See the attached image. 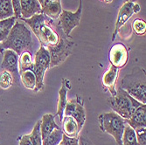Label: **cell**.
<instances>
[{"mask_svg":"<svg viewBox=\"0 0 146 145\" xmlns=\"http://www.w3.org/2000/svg\"><path fill=\"white\" fill-rule=\"evenodd\" d=\"M32 31L24 22L17 20L11 29L7 38L0 44V52L6 49L12 50L19 56L24 51H31L33 48Z\"/></svg>","mask_w":146,"mask_h":145,"instance_id":"6da1fadb","label":"cell"},{"mask_svg":"<svg viewBox=\"0 0 146 145\" xmlns=\"http://www.w3.org/2000/svg\"><path fill=\"white\" fill-rule=\"evenodd\" d=\"M120 87L137 101L146 104V74L143 68L135 67L123 78Z\"/></svg>","mask_w":146,"mask_h":145,"instance_id":"7a4b0ae2","label":"cell"},{"mask_svg":"<svg viewBox=\"0 0 146 145\" xmlns=\"http://www.w3.org/2000/svg\"><path fill=\"white\" fill-rule=\"evenodd\" d=\"M108 102L113 112L120 115L124 120L129 119L136 109L143 104L130 96L120 87L117 89L115 95L110 96L108 99Z\"/></svg>","mask_w":146,"mask_h":145,"instance_id":"3957f363","label":"cell"},{"mask_svg":"<svg viewBox=\"0 0 146 145\" xmlns=\"http://www.w3.org/2000/svg\"><path fill=\"white\" fill-rule=\"evenodd\" d=\"M98 122L102 131L113 136L117 145H123L122 139L127 125L123 118L111 111L102 113L98 116Z\"/></svg>","mask_w":146,"mask_h":145,"instance_id":"277c9868","label":"cell"},{"mask_svg":"<svg viewBox=\"0 0 146 145\" xmlns=\"http://www.w3.org/2000/svg\"><path fill=\"white\" fill-rule=\"evenodd\" d=\"M51 56L48 50L40 46L36 52L33 61V73L36 76V87L34 92H39L44 89V76L46 72L50 68Z\"/></svg>","mask_w":146,"mask_h":145,"instance_id":"5b68a950","label":"cell"},{"mask_svg":"<svg viewBox=\"0 0 146 145\" xmlns=\"http://www.w3.org/2000/svg\"><path fill=\"white\" fill-rule=\"evenodd\" d=\"M82 12V0H79V6L76 11L73 12L67 10H62L59 17V24L63 32L68 37H71L72 31L80 24Z\"/></svg>","mask_w":146,"mask_h":145,"instance_id":"8992f818","label":"cell"},{"mask_svg":"<svg viewBox=\"0 0 146 145\" xmlns=\"http://www.w3.org/2000/svg\"><path fill=\"white\" fill-rule=\"evenodd\" d=\"M141 11V7L137 3H132V2H125L121 8L119 9L116 21L115 24V28L112 35V41H115L116 35L118 34L120 29L128 22V20L133 16L135 13H138Z\"/></svg>","mask_w":146,"mask_h":145,"instance_id":"52a82bcc","label":"cell"},{"mask_svg":"<svg viewBox=\"0 0 146 145\" xmlns=\"http://www.w3.org/2000/svg\"><path fill=\"white\" fill-rule=\"evenodd\" d=\"M19 56L12 50L6 49L3 52V60L1 69L8 71L13 77V85H18L20 81V74L19 72Z\"/></svg>","mask_w":146,"mask_h":145,"instance_id":"ba28073f","label":"cell"},{"mask_svg":"<svg viewBox=\"0 0 146 145\" xmlns=\"http://www.w3.org/2000/svg\"><path fill=\"white\" fill-rule=\"evenodd\" d=\"M109 60L110 65L118 69L124 68L129 61V51L125 45L120 42L114 44L110 50Z\"/></svg>","mask_w":146,"mask_h":145,"instance_id":"9c48e42d","label":"cell"},{"mask_svg":"<svg viewBox=\"0 0 146 145\" xmlns=\"http://www.w3.org/2000/svg\"><path fill=\"white\" fill-rule=\"evenodd\" d=\"M119 70L114 66L110 65L108 68V69L105 71V73L102 75V82L103 87L107 89L111 94V96L115 95L116 94V81L119 76Z\"/></svg>","mask_w":146,"mask_h":145,"instance_id":"30bf717a","label":"cell"},{"mask_svg":"<svg viewBox=\"0 0 146 145\" xmlns=\"http://www.w3.org/2000/svg\"><path fill=\"white\" fill-rule=\"evenodd\" d=\"M125 122L134 130L146 128V105L142 104L136 109L129 119L125 120Z\"/></svg>","mask_w":146,"mask_h":145,"instance_id":"8fae6325","label":"cell"},{"mask_svg":"<svg viewBox=\"0 0 146 145\" xmlns=\"http://www.w3.org/2000/svg\"><path fill=\"white\" fill-rule=\"evenodd\" d=\"M60 0H44L41 12L52 20H57L62 11Z\"/></svg>","mask_w":146,"mask_h":145,"instance_id":"7c38bea8","label":"cell"},{"mask_svg":"<svg viewBox=\"0 0 146 145\" xmlns=\"http://www.w3.org/2000/svg\"><path fill=\"white\" fill-rule=\"evenodd\" d=\"M70 89V82L68 79H63L61 81V87L59 90V98H58V104H57V112L54 116H59L60 120L62 121L64 116V109L67 104V95L68 92Z\"/></svg>","mask_w":146,"mask_h":145,"instance_id":"4fadbf2b","label":"cell"},{"mask_svg":"<svg viewBox=\"0 0 146 145\" xmlns=\"http://www.w3.org/2000/svg\"><path fill=\"white\" fill-rule=\"evenodd\" d=\"M20 8L22 19H29L41 12V5L38 0H20Z\"/></svg>","mask_w":146,"mask_h":145,"instance_id":"5bb4252c","label":"cell"},{"mask_svg":"<svg viewBox=\"0 0 146 145\" xmlns=\"http://www.w3.org/2000/svg\"><path fill=\"white\" fill-rule=\"evenodd\" d=\"M55 128H60V127L55 122V116L54 115H52V114L44 115L42 116V119L40 120L41 139L46 138Z\"/></svg>","mask_w":146,"mask_h":145,"instance_id":"9a60e30c","label":"cell"},{"mask_svg":"<svg viewBox=\"0 0 146 145\" xmlns=\"http://www.w3.org/2000/svg\"><path fill=\"white\" fill-rule=\"evenodd\" d=\"M62 132L69 137H78L79 133L81 132L79 129L78 124L74 118L69 115H64L62 118Z\"/></svg>","mask_w":146,"mask_h":145,"instance_id":"2e32d148","label":"cell"},{"mask_svg":"<svg viewBox=\"0 0 146 145\" xmlns=\"http://www.w3.org/2000/svg\"><path fill=\"white\" fill-rule=\"evenodd\" d=\"M76 98H77L76 109H75L74 114L72 115V116L76 121L80 131H82V129L85 124V122H86V110L84 108V103H83L82 99L80 96H77Z\"/></svg>","mask_w":146,"mask_h":145,"instance_id":"e0dca14e","label":"cell"},{"mask_svg":"<svg viewBox=\"0 0 146 145\" xmlns=\"http://www.w3.org/2000/svg\"><path fill=\"white\" fill-rule=\"evenodd\" d=\"M25 70H33V58L30 51H24L19 58V74Z\"/></svg>","mask_w":146,"mask_h":145,"instance_id":"ac0fdd59","label":"cell"},{"mask_svg":"<svg viewBox=\"0 0 146 145\" xmlns=\"http://www.w3.org/2000/svg\"><path fill=\"white\" fill-rule=\"evenodd\" d=\"M20 81L23 86L30 90H33L36 87V76L32 70H25L20 73Z\"/></svg>","mask_w":146,"mask_h":145,"instance_id":"d6986e66","label":"cell"},{"mask_svg":"<svg viewBox=\"0 0 146 145\" xmlns=\"http://www.w3.org/2000/svg\"><path fill=\"white\" fill-rule=\"evenodd\" d=\"M63 132L60 128H55L46 138L42 139L41 145H59L62 140Z\"/></svg>","mask_w":146,"mask_h":145,"instance_id":"ffe728a7","label":"cell"},{"mask_svg":"<svg viewBox=\"0 0 146 145\" xmlns=\"http://www.w3.org/2000/svg\"><path fill=\"white\" fill-rule=\"evenodd\" d=\"M122 142L123 145H138L135 130L131 127H129L128 124L126 125L124 129Z\"/></svg>","mask_w":146,"mask_h":145,"instance_id":"44dd1931","label":"cell"},{"mask_svg":"<svg viewBox=\"0 0 146 145\" xmlns=\"http://www.w3.org/2000/svg\"><path fill=\"white\" fill-rule=\"evenodd\" d=\"M13 17L11 0H0V20Z\"/></svg>","mask_w":146,"mask_h":145,"instance_id":"7402d4cb","label":"cell"},{"mask_svg":"<svg viewBox=\"0 0 146 145\" xmlns=\"http://www.w3.org/2000/svg\"><path fill=\"white\" fill-rule=\"evenodd\" d=\"M13 85V77L11 73L2 70L0 73V87L2 89H8Z\"/></svg>","mask_w":146,"mask_h":145,"instance_id":"603a6c76","label":"cell"},{"mask_svg":"<svg viewBox=\"0 0 146 145\" xmlns=\"http://www.w3.org/2000/svg\"><path fill=\"white\" fill-rule=\"evenodd\" d=\"M132 29L137 35H144L146 32V22L141 19H135L132 23Z\"/></svg>","mask_w":146,"mask_h":145,"instance_id":"cb8c5ba5","label":"cell"},{"mask_svg":"<svg viewBox=\"0 0 146 145\" xmlns=\"http://www.w3.org/2000/svg\"><path fill=\"white\" fill-rule=\"evenodd\" d=\"M76 105H77V98L68 101L67 102V104H66V107L64 109V115L72 116V115L74 114V112L76 109Z\"/></svg>","mask_w":146,"mask_h":145,"instance_id":"d4e9b609","label":"cell"},{"mask_svg":"<svg viewBox=\"0 0 146 145\" xmlns=\"http://www.w3.org/2000/svg\"><path fill=\"white\" fill-rule=\"evenodd\" d=\"M138 145H146V128L135 130Z\"/></svg>","mask_w":146,"mask_h":145,"instance_id":"484cf974","label":"cell"},{"mask_svg":"<svg viewBox=\"0 0 146 145\" xmlns=\"http://www.w3.org/2000/svg\"><path fill=\"white\" fill-rule=\"evenodd\" d=\"M11 5L13 10V16L17 19L21 18V8H20V0H11Z\"/></svg>","mask_w":146,"mask_h":145,"instance_id":"4316f807","label":"cell"},{"mask_svg":"<svg viewBox=\"0 0 146 145\" xmlns=\"http://www.w3.org/2000/svg\"><path fill=\"white\" fill-rule=\"evenodd\" d=\"M61 145H79V138L78 137H69L63 134L62 140L60 142Z\"/></svg>","mask_w":146,"mask_h":145,"instance_id":"83f0119b","label":"cell"},{"mask_svg":"<svg viewBox=\"0 0 146 145\" xmlns=\"http://www.w3.org/2000/svg\"><path fill=\"white\" fill-rule=\"evenodd\" d=\"M79 145H95L92 142V141L85 135L83 136H79Z\"/></svg>","mask_w":146,"mask_h":145,"instance_id":"f1b7e54d","label":"cell"},{"mask_svg":"<svg viewBox=\"0 0 146 145\" xmlns=\"http://www.w3.org/2000/svg\"><path fill=\"white\" fill-rule=\"evenodd\" d=\"M9 31H5L3 29H0V44H1L5 39L7 38L8 34H9Z\"/></svg>","mask_w":146,"mask_h":145,"instance_id":"f546056e","label":"cell"},{"mask_svg":"<svg viewBox=\"0 0 146 145\" xmlns=\"http://www.w3.org/2000/svg\"><path fill=\"white\" fill-rule=\"evenodd\" d=\"M103 2H105L106 4H111L113 2V0H103Z\"/></svg>","mask_w":146,"mask_h":145,"instance_id":"4dcf8cb0","label":"cell"},{"mask_svg":"<svg viewBox=\"0 0 146 145\" xmlns=\"http://www.w3.org/2000/svg\"><path fill=\"white\" fill-rule=\"evenodd\" d=\"M125 2H132V3H136L137 0H124Z\"/></svg>","mask_w":146,"mask_h":145,"instance_id":"1f68e13d","label":"cell"},{"mask_svg":"<svg viewBox=\"0 0 146 145\" xmlns=\"http://www.w3.org/2000/svg\"><path fill=\"white\" fill-rule=\"evenodd\" d=\"M38 1L39 2V4H40L41 5H43V3H44V0H38Z\"/></svg>","mask_w":146,"mask_h":145,"instance_id":"d6a6232c","label":"cell"},{"mask_svg":"<svg viewBox=\"0 0 146 145\" xmlns=\"http://www.w3.org/2000/svg\"><path fill=\"white\" fill-rule=\"evenodd\" d=\"M100 1H103V0H100Z\"/></svg>","mask_w":146,"mask_h":145,"instance_id":"836d02e7","label":"cell"},{"mask_svg":"<svg viewBox=\"0 0 146 145\" xmlns=\"http://www.w3.org/2000/svg\"><path fill=\"white\" fill-rule=\"evenodd\" d=\"M59 145H61V144H59Z\"/></svg>","mask_w":146,"mask_h":145,"instance_id":"e575fe53","label":"cell"}]
</instances>
